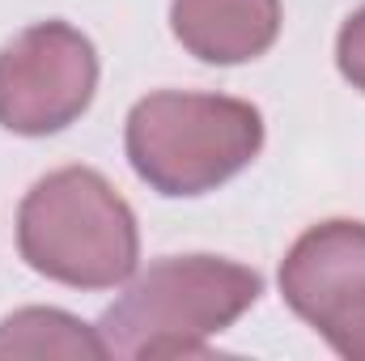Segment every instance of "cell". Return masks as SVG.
<instances>
[{"instance_id": "5", "label": "cell", "mask_w": 365, "mask_h": 361, "mask_svg": "<svg viewBox=\"0 0 365 361\" xmlns=\"http://www.w3.org/2000/svg\"><path fill=\"white\" fill-rule=\"evenodd\" d=\"M280 293L340 357L365 361V225L323 221L306 230L280 268Z\"/></svg>"}, {"instance_id": "4", "label": "cell", "mask_w": 365, "mask_h": 361, "mask_svg": "<svg viewBox=\"0 0 365 361\" xmlns=\"http://www.w3.org/2000/svg\"><path fill=\"white\" fill-rule=\"evenodd\" d=\"M98 56L68 21H38L0 51V128L47 136L68 128L93 98Z\"/></svg>"}, {"instance_id": "3", "label": "cell", "mask_w": 365, "mask_h": 361, "mask_svg": "<svg viewBox=\"0 0 365 361\" xmlns=\"http://www.w3.org/2000/svg\"><path fill=\"white\" fill-rule=\"evenodd\" d=\"M264 145V115L217 93H149L128 115V158L162 195H204Z\"/></svg>"}, {"instance_id": "7", "label": "cell", "mask_w": 365, "mask_h": 361, "mask_svg": "<svg viewBox=\"0 0 365 361\" xmlns=\"http://www.w3.org/2000/svg\"><path fill=\"white\" fill-rule=\"evenodd\" d=\"M0 357H110L98 327L64 310H17L0 323Z\"/></svg>"}, {"instance_id": "2", "label": "cell", "mask_w": 365, "mask_h": 361, "mask_svg": "<svg viewBox=\"0 0 365 361\" xmlns=\"http://www.w3.org/2000/svg\"><path fill=\"white\" fill-rule=\"evenodd\" d=\"M17 247L34 272L73 289H115L140 260L128 200L86 166H64L30 187L17 213Z\"/></svg>"}, {"instance_id": "1", "label": "cell", "mask_w": 365, "mask_h": 361, "mask_svg": "<svg viewBox=\"0 0 365 361\" xmlns=\"http://www.w3.org/2000/svg\"><path fill=\"white\" fill-rule=\"evenodd\" d=\"M259 272L217 255H170L140 272L106 310L98 336L110 357H204L259 302Z\"/></svg>"}, {"instance_id": "8", "label": "cell", "mask_w": 365, "mask_h": 361, "mask_svg": "<svg viewBox=\"0 0 365 361\" xmlns=\"http://www.w3.org/2000/svg\"><path fill=\"white\" fill-rule=\"evenodd\" d=\"M336 60H340V73L365 93V9L353 13L336 39Z\"/></svg>"}, {"instance_id": "6", "label": "cell", "mask_w": 365, "mask_h": 361, "mask_svg": "<svg viewBox=\"0 0 365 361\" xmlns=\"http://www.w3.org/2000/svg\"><path fill=\"white\" fill-rule=\"evenodd\" d=\"M170 26L204 64H247L280 34V0H175Z\"/></svg>"}]
</instances>
